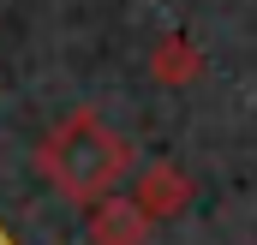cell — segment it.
Segmentation results:
<instances>
[{
  "label": "cell",
  "instance_id": "3",
  "mask_svg": "<svg viewBox=\"0 0 257 245\" xmlns=\"http://www.w3.org/2000/svg\"><path fill=\"white\" fill-rule=\"evenodd\" d=\"M132 197L144 203V215H150V221H162V215H180V209H186L192 180H186L180 168H168V162H162V168H150V174L138 180V191H132Z\"/></svg>",
  "mask_w": 257,
  "mask_h": 245
},
{
  "label": "cell",
  "instance_id": "4",
  "mask_svg": "<svg viewBox=\"0 0 257 245\" xmlns=\"http://www.w3.org/2000/svg\"><path fill=\"white\" fill-rule=\"evenodd\" d=\"M150 66H156V78H162L168 90H180V84H192L197 72H203V60H197V48L186 42V36H174V42H162V48L150 54Z\"/></svg>",
  "mask_w": 257,
  "mask_h": 245
},
{
  "label": "cell",
  "instance_id": "1",
  "mask_svg": "<svg viewBox=\"0 0 257 245\" xmlns=\"http://www.w3.org/2000/svg\"><path fill=\"white\" fill-rule=\"evenodd\" d=\"M36 168L54 180L60 197L90 203V209H96L102 197H114L120 180H126V144H120V132L102 120V114L78 108V114H66V120L42 138Z\"/></svg>",
  "mask_w": 257,
  "mask_h": 245
},
{
  "label": "cell",
  "instance_id": "2",
  "mask_svg": "<svg viewBox=\"0 0 257 245\" xmlns=\"http://www.w3.org/2000/svg\"><path fill=\"white\" fill-rule=\"evenodd\" d=\"M144 203L138 197H102L96 215H90V245H144Z\"/></svg>",
  "mask_w": 257,
  "mask_h": 245
}]
</instances>
